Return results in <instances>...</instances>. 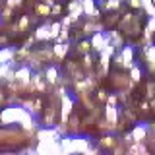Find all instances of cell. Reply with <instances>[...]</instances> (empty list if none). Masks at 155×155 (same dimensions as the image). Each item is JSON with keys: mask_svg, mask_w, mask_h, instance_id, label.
<instances>
[{"mask_svg": "<svg viewBox=\"0 0 155 155\" xmlns=\"http://www.w3.org/2000/svg\"><path fill=\"white\" fill-rule=\"evenodd\" d=\"M132 136H134L136 142H142V140L145 138V126H138V128H134Z\"/></svg>", "mask_w": 155, "mask_h": 155, "instance_id": "6da1fadb", "label": "cell"}, {"mask_svg": "<svg viewBox=\"0 0 155 155\" xmlns=\"http://www.w3.org/2000/svg\"><path fill=\"white\" fill-rule=\"evenodd\" d=\"M142 6L145 8V12L149 14V16H155V6L151 0H142Z\"/></svg>", "mask_w": 155, "mask_h": 155, "instance_id": "3957f363", "label": "cell"}, {"mask_svg": "<svg viewBox=\"0 0 155 155\" xmlns=\"http://www.w3.org/2000/svg\"><path fill=\"white\" fill-rule=\"evenodd\" d=\"M122 60H124L126 66H132V48L130 47H126L122 51Z\"/></svg>", "mask_w": 155, "mask_h": 155, "instance_id": "7a4b0ae2", "label": "cell"}, {"mask_svg": "<svg viewBox=\"0 0 155 155\" xmlns=\"http://www.w3.org/2000/svg\"><path fill=\"white\" fill-rule=\"evenodd\" d=\"M107 116H109V118H110V122H114V120H116V110L113 109V107H110V109L107 110Z\"/></svg>", "mask_w": 155, "mask_h": 155, "instance_id": "277c9868", "label": "cell"}, {"mask_svg": "<svg viewBox=\"0 0 155 155\" xmlns=\"http://www.w3.org/2000/svg\"><path fill=\"white\" fill-rule=\"evenodd\" d=\"M140 76H142L140 68H132V78H134V81H138V80H140Z\"/></svg>", "mask_w": 155, "mask_h": 155, "instance_id": "5b68a950", "label": "cell"}, {"mask_svg": "<svg viewBox=\"0 0 155 155\" xmlns=\"http://www.w3.org/2000/svg\"><path fill=\"white\" fill-rule=\"evenodd\" d=\"M130 4H132L134 8H138V6H142V0H130Z\"/></svg>", "mask_w": 155, "mask_h": 155, "instance_id": "8992f818", "label": "cell"}]
</instances>
